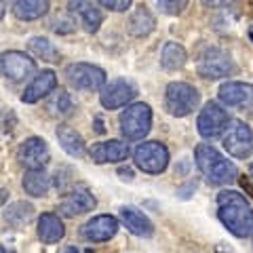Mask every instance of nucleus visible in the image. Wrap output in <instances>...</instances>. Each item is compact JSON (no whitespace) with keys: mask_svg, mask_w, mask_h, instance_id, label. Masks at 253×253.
<instances>
[{"mask_svg":"<svg viewBox=\"0 0 253 253\" xmlns=\"http://www.w3.org/2000/svg\"><path fill=\"white\" fill-rule=\"evenodd\" d=\"M217 215L221 224L239 239L253 232V209L236 190H221L217 194Z\"/></svg>","mask_w":253,"mask_h":253,"instance_id":"1","label":"nucleus"},{"mask_svg":"<svg viewBox=\"0 0 253 253\" xmlns=\"http://www.w3.org/2000/svg\"><path fill=\"white\" fill-rule=\"evenodd\" d=\"M194 163L199 171L205 175L209 184L215 186H226L232 184L239 177V169L228 161L226 156H221L213 146L209 144H199L194 150Z\"/></svg>","mask_w":253,"mask_h":253,"instance_id":"2","label":"nucleus"},{"mask_svg":"<svg viewBox=\"0 0 253 253\" xmlns=\"http://www.w3.org/2000/svg\"><path fill=\"white\" fill-rule=\"evenodd\" d=\"M201 104V93L188 83H171L165 91V108L171 116H188Z\"/></svg>","mask_w":253,"mask_h":253,"instance_id":"3","label":"nucleus"},{"mask_svg":"<svg viewBox=\"0 0 253 253\" xmlns=\"http://www.w3.org/2000/svg\"><path fill=\"white\" fill-rule=\"evenodd\" d=\"M118 123H121V133L125 139H144L152 126V110L148 104H131L121 114Z\"/></svg>","mask_w":253,"mask_h":253,"instance_id":"4","label":"nucleus"},{"mask_svg":"<svg viewBox=\"0 0 253 253\" xmlns=\"http://www.w3.org/2000/svg\"><path fill=\"white\" fill-rule=\"evenodd\" d=\"M66 81L76 91H99L106 86V72L93 63H70Z\"/></svg>","mask_w":253,"mask_h":253,"instance_id":"5","label":"nucleus"},{"mask_svg":"<svg viewBox=\"0 0 253 253\" xmlns=\"http://www.w3.org/2000/svg\"><path fill=\"white\" fill-rule=\"evenodd\" d=\"M133 158H135L137 169H141L144 173H163L169 165V150L165 148L161 141H144L135 148L133 152Z\"/></svg>","mask_w":253,"mask_h":253,"instance_id":"6","label":"nucleus"},{"mask_svg":"<svg viewBox=\"0 0 253 253\" xmlns=\"http://www.w3.org/2000/svg\"><path fill=\"white\" fill-rule=\"evenodd\" d=\"M228 125H230V116L224 108L215 101H209L205 104V108L201 110L199 114V121H196V126H199V133L203 137L213 139V137H219L228 131Z\"/></svg>","mask_w":253,"mask_h":253,"instance_id":"7","label":"nucleus"},{"mask_svg":"<svg viewBox=\"0 0 253 253\" xmlns=\"http://www.w3.org/2000/svg\"><path fill=\"white\" fill-rule=\"evenodd\" d=\"M224 148L234 158H249L253 154V129L247 123L234 121L224 135Z\"/></svg>","mask_w":253,"mask_h":253,"instance_id":"8","label":"nucleus"},{"mask_svg":"<svg viewBox=\"0 0 253 253\" xmlns=\"http://www.w3.org/2000/svg\"><path fill=\"white\" fill-rule=\"evenodd\" d=\"M196 70H199V74L203 78H207V81H217V78L230 76L234 72V63H232V57L226 51L207 49L201 55Z\"/></svg>","mask_w":253,"mask_h":253,"instance_id":"9","label":"nucleus"},{"mask_svg":"<svg viewBox=\"0 0 253 253\" xmlns=\"http://www.w3.org/2000/svg\"><path fill=\"white\" fill-rule=\"evenodd\" d=\"M137 95V86L135 83L126 81V78H116V81L108 83L104 89H101L99 101L106 110H118L126 106L131 99H135Z\"/></svg>","mask_w":253,"mask_h":253,"instance_id":"10","label":"nucleus"},{"mask_svg":"<svg viewBox=\"0 0 253 253\" xmlns=\"http://www.w3.org/2000/svg\"><path fill=\"white\" fill-rule=\"evenodd\" d=\"M17 161L23 169L28 171H36V169H44V165L51 161V152L49 146L42 137H30L26 139L17 150Z\"/></svg>","mask_w":253,"mask_h":253,"instance_id":"11","label":"nucleus"},{"mask_svg":"<svg viewBox=\"0 0 253 253\" xmlns=\"http://www.w3.org/2000/svg\"><path fill=\"white\" fill-rule=\"evenodd\" d=\"M0 70H2V76L6 81L21 83L36 72V63L21 51H6L2 53V59H0Z\"/></svg>","mask_w":253,"mask_h":253,"instance_id":"12","label":"nucleus"},{"mask_svg":"<svg viewBox=\"0 0 253 253\" xmlns=\"http://www.w3.org/2000/svg\"><path fill=\"white\" fill-rule=\"evenodd\" d=\"M219 99L228 108L251 110L253 108V84L247 83H224L219 86Z\"/></svg>","mask_w":253,"mask_h":253,"instance_id":"13","label":"nucleus"},{"mask_svg":"<svg viewBox=\"0 0 253 253\" xmlns=\"http://www.w3.org/2000/svg\"><path fill=\"white\" fill-rule=\"evenodd\" d=\"M118 232V221L112 215H95L83 226V239L89 243H106Z\"/></svg>","mask_w":253,"mask_h":253,"instance_id":"14","label":"nucleus"},{"mask_svg":"<svg viewBox=\"0 0 253 253\" xmlns=\"http://www.w3.org/2000/svg\"><path fill=\"white\" fill-rule=\"evenodd\" d=\"M95 205H97V201H95V196L89 190H72L57 205V211L66 217H76V215H83V213L93 211Z\"/></svg>","mask_w":253,"mask_h":253,"instance_id":"15","label":"nucleus"},{"mask_svg":"<svg viewBox=\"0 0 253 253\" xmlns=\"http://www.w3.org/2000/svg\"><path fill=\"white\" fill-rule=\"evenodd\" d=\"M55 86H57V76H55L53 70H44V72H41L26 86V91L21 95V101L23 104H36V101H41L49 93H53Z\"/></svg>","mask_w":253,"mask_h":253,"instance_id":"16","label":"nucleus"},{"mask_svg":"<svg viewBox=\"0 0 253 253\" xmlns=\"http://www.w3.org/2000/svg\"><path fill=\"white\" fill-rule=\"evenodd\" d=\"M91 158L97 165L104 163H121L129 156V146L123 144L121 139H108V141H99L91 148Z\"/></svg>","mask_w":253,"mask_h":253,"instance_id":"17","label":"nucleus"},{"mask_svg":"<svg viewBox=\"0 0 253 253\" xmlns=\"http://www.w3.org/2000/svg\"><path fill=\"white\" fill-rule=\"evenodd\" d=\"M68 9L81 19L83 28L89 32V34H95V32L99 30L101 21H104V15H101V11L91 2V0H70Z\"/></svg>","mask_w":253,"mask_h":253,"instance_id":"18","label":"nucleus"},{"mask_svg":"<svg viewBox=\"0 0 253 253\" xmlns=\"http://www.w3.org/2000/svg\"><path fill=\"white\" fill-rule=\"evenodd\" d=\"M121 219L126 226V230H129L131 234H135V236H144V239H148V236L154 234L152 221L135 207H123L121 209Z\"/></svg>","mask_w":253,"mask_h":253,"instance_id":"19","label":"nucleus"},{"mask_svg":"<svg viewBox=\"0 0 253 253\" xmlns=\"http://www.w3.org/2000/svg\"><path fill=\"white\" fill-rule=\"evenodd\" d=\"M13 15L21 21L41 19L49 11V0H9Z\"/></svg>","mask_w":253,"mask_h":253,"instance_id":"20","label":"nucleus"},{"mask_svg":"<svg viewBox=\"0 0 253 253\" xmlns=\"http://www.w3.org/2000/svg\"><path fill=\"white\" fill-rule=\"evenodd\" d=\"M36 234H38V239H41L42 243L51 245V243H59L63 239L66 228H63L61 219L57 215H53V213H44V215H41V219H38Z\"/></svg>","mask_w":253,"mask_h":253,"instance_id":"21","label":"nucleus"},{"mask_svg":"<svg viewBox=\"0 0 253 253\" xmlns=\"http://www.w3.org/2000/svg\"><path fill=\"white\" fill-rule=\"evenodd\" d=\"M26 194L34 196V199H41V196L49 194V188H51V177L44 173V169H36V171H26L21 181Z\"/></svg>","mask_w":253,"mask_h":253,"instance_id":"22","label":"nucleus"},{"mask_svg":"<svg viewBox=\"0 0 253 253\" xmlns=\"http://www.w3.org/2000/svg\"><path fill=\"white\" fill-rule=\"evenodd\" d=\"M126 26H129V32L133 36L141 38V36H148L150 32H154L156 19H154V15L146 9V6H137V9L131 13L129 23H126Z\"/></svg>","mask_w":253,"mask_h":253,"instance_id":"23","label":"nucleus"},{"mask_svg":"<svg viewBox=\"0 0 253 253\" xmlns=\"http://www.w3.org/2000/svg\"><path fill=\"white\" fill-rule=\"evenodd\" d=\"M57 139H59L61 148L66 150L70 156L81 158L84 154V141L81 137V133H78L76 129H72L70 125H59L57 126Z\"/></svg>","mask_w":253,"mask_h":253,"instance_id":"24","label":"nucleus"},{"mask_svg":"<svg viewBox=\"0 0 253 253\" xmlns=\"http://www.w3.org/2000/svg\"><path fill=\"white\" fill-rule=\"evenodd\" d=\"M186 59H188V55H186V49L181 44L167 42V44L163 46V55H161L163 68H167V70H179V68L186 66Z\"/></svg>","mask_w":253,"mask_h":253,"instance_id":"25","label":"nucleus"},{"mask_svg":"<svg viewBox=\"0 0 253 253\" xmlns=\"http://www.w3.org/2000/svg\"><path fill=\"white\" fill-rule=\"evenodd\" d=\"M34 217V207H32L30 203H15L11 205L9 209H4V221L13 228H19L23 224H28V221Z\"/></svg>","mask_w":253,"mask_h":253,"instance_id":"26","label":"nucleus"},{"mask_svg":"<svg viewBox=\"0 0 253 253\" xmlns=\"http://www.w3.org/2000/svg\"><path fill=\"white\" fill-rule=\"evenodd\" d=\"M28 49L30 53H34L38 59H42V61H59V51L53 46V42H49L46 38L42 36H36V38H30V42H28Z\"/></svg>","mask_w":253,"mask_h":253,"instance_id":"27","label":"nucleus"},{"mask_svg":"<svg viewBox=\"0 0 253 253\" xmlns=\"http://www.w3.org/2000/svg\"><path fill=\"white\" fill-rule=\"evenodd\" d=\"M158 6L167 15H179L188 6V0H158Z\"/></svg>","mask_w":253,"mask_h":253,"instance_id":"28","label":"nucleus"},{"mask_svg":"<svg viewBox=\"0 0 253 253\" xmlns=\"http://www.w3.org/2000/svg\"><path fill=\"white\" fill-rule=\"evenodd\" d=\"M55 108H59V114H63V116H66V114H70V112H72V99H70V95L66 93V91H59V95H57V97H55V104H53Z\"/></svg>","mask_w":253,"mask_h":253,"instance_id":"29","label":"nucleus"},{"mask_svg":"<svg viewBox=\"0 0 253 253\" xmlns=\"http://www.w3.org/2000/svg\"><path fill=\"white\" fill-rule=\"evenodd\" d=\"M97 2L110 11H116V13H123L131 6V0H97Z\"/></svg>","mask_w":253,"mask_h":253,"instance_id":"30","label":"nucleus"},{"mask_svg":"<svg viewBox=\"0 0 253 253\" xmlns=\"http://www.w3.org/2000/svg\"><path fill=\"white\" fill-rule=\"evenodd\" d=\"M201 2H203L205 6H211V9H219V6L230 4L232 0H201Z\"/></svg>","mask_w":253,"mask_h":253,"instance_id":"31","label":"nucleus"},{"mask_svg":"<svg viewBox=\"0 0 253 253\" xmlns=\"http://www.w3.org/2000/svg\"><path fill=\"white\" fill-rule=\"evenodd\" d=\"M118 175H121L125 181H131L133 179V171L131 169H121V171H118Z\"/></svg>","mask_w":253,"mask_h":253,"instance_id":"32","label":"nucleus"},{"mask_svg":"<svg viewBox=\"0 0 253 253\" xmlns=\"http://www.w3.org/2000/svg\"><path fill=\"white\" fill-rule=\"evenodd\" d=\"M0 253H15V251H11L6 245H2V247H0Z\"/></svg>","mask_w":253,"mask_h":253,"instance_id":"33","label":"nucleus"},{"mask_svg":"<svg viewBox=\"0 0 253 253\" xmlns=\"http://www.w3.org/2000/svg\"><path fill=\"white\" fill-rule=\"evenodd\" d=\"M249 38H251V42H253V26H251V30H249Z\"/></svg>","mask_w":253,"mask_h":253,"instance_id":"34","label":"nucleus"},{"mask_svg":"<svg viewBox=\"0 0 253 253\" xmlns=\"http://www.w3.org/2000/svg\"><path fill=\"white\" fill-rule=\"evenodd\" d=\"M66 253H78V251H76V249H68Z\"/></svg>","mask_w":253,"mask_h":253,"instance_id":"35","label":"nucleus"},{"mask_svg":"<svg viewBox=\"0 0 253 253\" xmlns=\"http://www.w3.org/2000/svg\"><path fill=\"white\" fill-rule=\"evenodd\" d=\"M249 173H251V177H253V163H251V167H249Z\"/></svg>","mask_w":253,"mask_h":253,"instance_id":"36","label":"nucleus"}]
</instances>
